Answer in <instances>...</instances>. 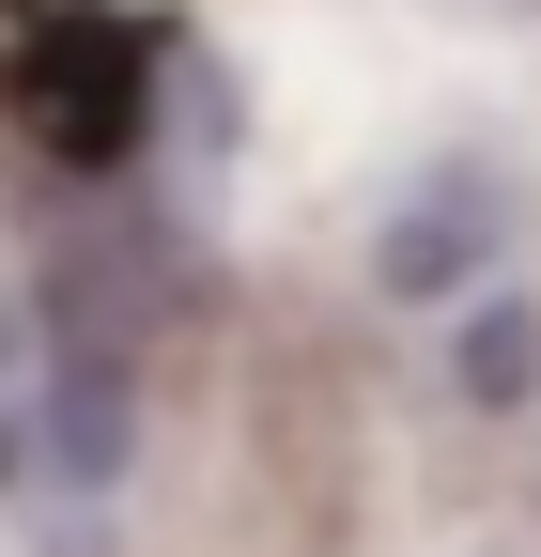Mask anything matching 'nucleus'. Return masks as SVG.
Returning a JSON list of instances; mask_svg holds the SVG:
<instances>
[{
    "instance_id": "nucleus-1",
    "label": "nucleus",
    "mask_w": 541,
    "mask_h": 557,
    "mask_svg": "<svg viewBox=\"0 0 541 557\" xmlns=\"http://www.w3.org/2000/svg\"><path fill=\"white\" fill-rule=\"evenodd\" d=\"M0 109L62 171L140 156V124H155V16H124V0H0Z\"/></svg>"
},
{
    "instance_id": "nucleus-2",
    "label": "nucleus",
    "mask_w": 541,
    "mask_h": 557,
    "mask_svg": "<svg viewBox=\"0 0 541 557\" xmlns=\"http://www.w3.org/2000/svg\"><path fill=\"white\" fill-rule=\"evenodd\" d=\"M541 387V310L495 295V310H464V403H526Z\"/></svg>"
}]
</instances>
